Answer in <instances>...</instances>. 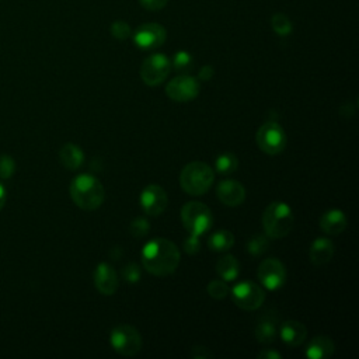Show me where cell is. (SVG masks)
Instances as JSON below:
<instances>
[{
    "instance_id": "cell-9",
    "label": "cell",
    "mask_w": 359,
    "mask_h": 359,
    "mask_svg": "<svg viewBox=\"0 0 359 359\" xmlns=\"http://www.w3.org/2000/svg\"><path fill=\"white\" fill-rule=\"evenodd\" d=\"M171 63L163 53H153L147 56L140 66V77L147 86H157L165 80L170 73Z\"/></svg>"
},
{
    "instance_id": "cell-31",
    "label": "cell",
    "mask_w": 359,
    "mask_h": 359,
    "mask_svg": "<svg viewBox=\"0 0 359 359\" xmlns=\"http://www.w3.org/2000/svg\"><path fill=\"white\" fill-rule=\"evenodd\" d=\"M15 171V161L11 156L8 154H1L0 156V178L1 180H8Z\"/></svg>"
},
{
    "instance_id": "cell-22",
    "label": "cell",
    "mask_w": 359,
    "mask_h": 359,
    "mask_svg": "<svg viewBox=\"0 0 359 359\" xmlns=\"http://www.w3.org/2000/svg\"><path fill=\"white\" fill-rule=\"evenodd\" d=\"M255 338L261 344H272L276 338V327L275 320L271 317H262L255 327Z\"/></svg>"
},
{
    "instance_id": "cell-26",
    "label": "cell",
    "mask_w": 359,
    "mask_h": 359,
    "mask_svg": "<svg viewBox=\"0 0 359 359\" xmlns=\"http://www.w3.org/2000/svg\"><path fill=\"white\" fill-rule=\"evenodd\" d=\"M271 27L280 36H286L292 32V21L283 13H276L271 17Z\"/></svg>"
},
{
    "instance_id": "cell-4",
    "label": "cell",
    "mask_w": 359,
    "mask_h": 359,
    "mask_svg": "<svg viewBox=\"0 0 359 359\" xmlns=\"http://www.w3.org/2000/svg\"><path fill=\"white\" fill-rule=\"evenodd\" d=\"M264 231L269 238H282L293 227V212L289 205L280 201L269 203L262 213Z\"/></svg>"
},
{
    "instance_id": "cell-17",
    "label": "cell",
    "mask_w": 359,
    "mask_h": 359,
    "mask_svg": "<svg viewBox=\"0 0 359 359\" xmlns=\"http://www.w3.org/2000/svg\"><path fill=\"white\" fill-rule=\"evenodd\" d=\"M346 217L339 209H331L325 212L320 219V227L328 236L341 234L346 229Z\"/></svg>"
},
{
    "instance_id": "cell-14",
    "label": "cell",
    "mask_w": 359,
    "mask_h": 359,
    "mask_svg": "<svg viewBox=\"0 0 359 359\" xmlns=\"http://www.w3.org/2000/svg\"><path fill=\"white\" fill-rule=\"evenodd\" d=\"M94 285L101 294H114L119 285V279L115 269L107 262L98 264L94 271Z\"/></svg>"
},
{
    "instance_id": "cell-7",
    "label": "cell",
    "mask_w": 359,
    "mask_h": 359,
    "mask_svg": "<svg viewBox=\"0 0 359 359\" xmlns=\"http://www.w3.org/2000/svg\"><path fill=\"white\" fill-rule=\"evenodd\" d=\"M257 146L269 156L282 153L286 147V133L283 128L276 122H265L255 135Z\"/></svg>"
},
{
    "instance_id": "cell-23",
    "label": "cell",
    "mask_w": 359,
    "mask_h": 359,
    "mask_svg": "<svg viewBox=\"0 0 359 359\" xmlns=\"http://www.w3.org/2000/svg\"><path fill=\"white\" fill-rule=\"evenodd\" d=\"M233 244H234V236L229 230H217L208 240V247L217 252L230 250Z\"/></svg>"
},
{
    "instance_id": "cell-19",
    "label": "cell",
    "mask_w": 359,
    "mask_h": 359,
    "mask_svg": "<svg viewBox=\"0 0 359 359\" xmlns=\"http://www.w3.org/2000/svg\"><path fill=\"white\" fill-rule=\"evenodd\" d=\"M334 255V245L328 238H316L310 247V261L316 266L325 265Z\"/></svg>"
},
{
    "instance_id": "cell-21",
    "label": "cell",
    "mask_w": 359,
    "mask_h": 359,
    "mask_svg": "<svg viewBox=\"0 0 359 359\" xmlns=\"http://www.w3.org/2000/svg\"><path fill=\"white\" fill-rule=\"evenodd\" d=\"M216 272L223 280H234L240 272V264L233 255H223L216 262Z\"/></svg>"
},
{
    "instance_id": "cell-18",
    "label": "cell",
    "mask_w": 359,
    "mask_h": 359,
    "mask_svg": "<svg viewBox=\"0 0 359 359\" xmlns=\"http://www.w3.org/2000/svg\"><path fill=\"white\" fill-rule=\"evenodd\" d=\"M335 351V345L327 335L314 337L306 348V356L310 359H328Z\"/></svg>"
},
{
    "instance_id": "cell-37",
    "label": "cell",
    "mask_w": 359,
    "mask_h": 359,
    "mask_svg": "<svg viewBox=\"0 0 359 359\" xmlns=\"http://www.w3.org/2000/svg\"><path fill=\"white\" fill-rule=\"evenodd\" d=\"M259 359H280L282 358V355L279 353V352H276V351H272V349H264V351H261L258 355H257Z\"/></svg>"
},
{
    "instance_id": "cell-10",
    "label": "cell",
    "mask_w": 359,
    "mask_h": 359,
    "mask_svg": "<svg viewBox=\"0 0 359 359\" xmlns=\"http://www.w3.org/2000/svg\"><path fill=\"white\" fill-rule=\"evenodd\" d=\"M165 94L175 102H188L199 94V83L192 76L181 74L168 81Z\"/></svg>"
},
{
    "instance_id": "cell-8",
    "label": "cell",
    "mask_w": 359,
    "mask_h": 359,
    "mask_svg": "<svg viewBox=\"0 0 359 359\" xmlns=\"http://www.w3.org/2000/svg\"><path fill=\"white\" fill-rule=\"evenodd\" d=\"M231 297L237 307L252 311L257 310L265 300V290L251 280L238 282L231 289Z\"/></svg>"
},
{
    "instance_id": "cell-38",
    "label": "cell",
    "mask_w": 359,
    "mask_h": 359,
    "mask_svg": "<svg viewBox=\"0 0 359 359\" xmlns=\"http://www.w3.org/2000/svg\"><path fill=\"white\" fill-rule=\"evenodd\" d=\"M6 198H7L6 189H4V187L0 184V210L3 209V206H4V203H6Z\"/></svg>"
},
{
    "instance_id": "cell-1",
    "label": "cell",
    "mask_w": 359,
    "mask_h": 359,
    "mask_svg": "<svg viewBox=\"0 0 359 359\" xmlns=\"http://www.w3.org/2000/svg\"><path fill=\"white\" fill-rule=\"evenodd\" d=\"M178 247L163 237L153 238L142 250V262L147 272L156 276H167L175 272L180 264Z\"/></svg>"
},
{
    "instance_id": "cell-16",
    "label": "cell",
    "mask_w": 359,
    "mask_h": 359,
    "mask_svg": "<svg viewBox=\"0 0 359 359\" xmlns=\"http://www.w3.org/2000/svg\"><path fill=\"white\" fill-rule=\"evenodd\" d=\"M279 334L282 341L292 348H296L299 345L303 344V341L307 337V328L303 323L296 321V320H287L283 321L280 328H279Z\"/></svg>"
},
{
    "instance_id": "cell-27",
    "label": "cell",
    "mask_w": 359,
    "mask_h": 359,
    "mask_svg": "<svg viewBox=\"0 0 359 359\" xmlns=\"http://www.w3.org/2000/svg\"><path fill=\"white\" fill-rule=\"evenodd\" d=\"M206 290H208V294H209L210 297H213V299H216V300H222V299H224V297L229 294V290H230V289H229L226 280H223V279H215V280H210V282H209Z\"/></svg>"
},
{
    "instance_id": "cell-25",
    "label": "cell",
    "mask_w": 359,
    "mask_h": 359,
    "mask_svg": "<svg viewBox=\"0 0 359 359\" xmlns=\"http://www.w3.org/2000/svg\"><path fill=\"white\" fill-rule=\"evenodd\" d=\"M269 237L266 234H254L248 238L245 250L251 254V255H261L266 251L268 244H269Z\"/></svg>"
},
{
    "instance_id": "cell-12",
    "label": "cell",
    "mask_w": 359,
    "mask_h": 359,
    "mask_svg": "<svg viewBox=\"0 0 359 359\" xmlns=\"http://www.w3.org/2000/svg\"><path fill=\"white\" fill-rule=\"evenodd\" d=\"M167 38V32L163 25L157 22H147L140 27L133 34V42L140 49H156L160 48Z\"/></svg>"
},
{
    "instance_id": "cell-29",
    "label": "cell",
    "mask_w": 359,
    "mask_h": 359,
    "mask_svg": "<svg viewBox=\"0 0 359 359\" xmlns=\"http://www.w3.org/2000/svg\"><path fill=\"white\" fill-rule=\"evenodd\" d=\"M111 34L118 41H125V39H128L130 36L132 29H130L128 22H125L122 20H118V21L111 24Z\"/></svg>"
},
{
    "instance_id": "cell-36",
    "label": "cell",
    "mask_w": 359,
    "mask_h": 359,
    "mask_svg": "<svg viewBox=\"0 0 359 359\" xmlns=\"http://www.w3.org/2000/svg\"><path fill=\"white\" fill-rule=\"evenodd\" d=\"M213 74H215L213 67L209 66V65H206V66H203V67L199 70L198 79H199V80H203V81H208V80H210V79L213 77Z\"/></svg>"
},
{
    "instance_id": "cell-35",
    "label": "cell",
    "mask_w": 359,
    "mask_h": 359,
    "mask_svg": "<svg viewBox=\"0 0 359 359\" xmlns=\"http://www.w3.org/2000/svg\"><path fill=\"white\" fill-rule=\"evenodd\" d=\"M191 356L195 358V359H206V358L212 356V353L205 346H194V349L191 352Z\"/></svg>"
},
{
    "instance_id": "cell-33",
    "label": "cell",
    "mask_w": 359,
    "mask_h": 359,
    "mask_svg": "<svg viewBox=\"0 0 359 359\" xmlns=\"http://www.w3.org/2000/svg\"><path fill=\"white\" fill-rule=\"evenodd\" d=\"M140 6L149 11H158L165 7L168 0H139Z\"/></svg>"
},
{
    "instance_id": "cell-24",
    "label": "cell",
    "mask_w": 359,
    "mask_h": 359,
    "mask_svg": "<svg viewBox=\"0 0 359 359\" xmlns=\"http://www.w3.org/2000/svg\"><path fill=\"white\" fill-rule=\"evenodd\" d=\"M238 167V160L231 153H222L215 160V168L220 174H230Z\"/></svg>"
},
{
    "instance_id": "cell-28",
    "label": "cell",
    "mask_w": 359,
    "mask_h": 359,
    "mask_svg": "<svg viewBox=\"0 0 359 359\" xmlns=\"http://www.w3.org/2000/svg\"><path fill=\"white\" fill-rule=\"evenodd\" d=\"M192 65H194L192 56H191L188 52L180 50V52H177V53L174 55L172 66H174V69H175L177 72H180V73H187V72H189V70L192 69Z\"/></svg>"
},
{
    "instance_id": "cell-32",
    "label": "cell",
    "mask_w": 359,
    "mask_h": 359,
    "mask_svg": "<svg viewBox=\"0 0 359 359\" xmlns=\"http://www.w3.org/2000/svg\"><path fill=\"white\" fill-rule=\"evenodd\" d=\"M122 276H123L125 280L129 282V283H136V282H139V279H140V268H139V265L135 264V262L128 264V265L122 269Z\"/></svg>"
},
{
    "instance_id": "cell-34",
    "label": "cell",
    "mask_w": 359,
    "mask_h": 359,
    "mask_svg": "<svg viewBox=\"0 0 359 359\" xmlns=\"http://www.w3.org/2000/svg\"><path fill=\"white\" fill-rule=\"evenodd\" d=\"M184 250L188 252V254H195L198 252L199 250V237H195V236H188V238L185 240L184 243Z\"/></svg>"
},
{
    "instance_id": "cell-6",
    "label": "cell",
    "mask_w": 359,
    "mask_h": 359,
    "mask_svg": "<svg viewBox=\"0 0 359 359\" xmlns=\"http://www.w3.org/2000/svg\"><path fill=\"white\" fill-rule=\"evenodd\" d=\"M111 346L122 356H135L142 349V337L139 331L129 324H119L112 328L109 335Z\"/></svg>"
},
{
    "instance_id": "cell-30",
    "label": "cell",
    "mask_w": 359,
    "mask_h": 359,
    "mask_svg": "<svg viewBox=\"0 0 359 359\" xmlns=\"http://www.w3.org/2000/svg\"><path fill=\"white\" fill-rule=\"evenodd\" d=\"M149 229H150V224L146 219L143 217H136L135 220L130 222V226H129V231L133 237L136 238H140V237H144L147 233H149Z\"/></svg>"
},
{
    "instance_id": "cell-2",
    "label": "cell",
    "mask_w": 359,
    "mask_h": 359,
    "mask_svg": "<svg viewBox=\"0 0 359 359\" xmlns=\"http://www.w3.org/2000/svg\"><path fill=\"white\" fill-rule=\"evenodd\" d=\"M70 196L83 210L98 209L105 198L102 184L90 174H80L70 182Z\"/></svg>"
},
{
    "instance_id": "cell-5",
    "label": "cell",
    "mask_w": 359,
    "mask_h": 359,
    "mask_svg": "<svg viewBox=\"0 0 359 359\" xmlns=\"http://www.w3.org/2000/svg\"><path fill=\"white\" fill-rule=\"evenodd\" d=\"M181 220L191 236L199 237L212 227L213 216L210 209L205 203L192 201L182 206Z\"/></svg>"
},
{
    "instance_id": "cell-13",
    "label": "cell",
    "mask_w": 359,
    "mask_h": 359,
    "mask_svg": "<svg viewBox=\"0 0 359 359\" xmlns=\"http://www.w3.org/2000/svg\"><path fill=\"white\" fill-rule=\"evenodd\" d=\"M140 205L147 215L158 216L165 210L168 205V196L160 185L151 184L142 191Z\"/></svg>"
},
{
    "instance_id": "cell-15",
    "label": "cell",
    "mask_w": 359,
    "mask_h": 359,
    "mask_svg": "<svg viewBox=\"0 0 359 359\" xmlns=\"http://www.w3.org/2000/svg\"><path fill=\"white\" fill-rule=\"evenodd\" d=\"M217 198L227 206H238L245 199L244 187L236 180H223L216 188Z\"/></svg>"
},
{
    "instance_id": "cell-3",
    "label": "cell",
    "mask_w": 359,
    "mask_h": 359,
    "mask_svg": "<svg viewBox=\"0 0 359 359\" xmlns=\"http://www.w3.org/2000/svg\"><path fill=\"white\" fill-rule=\"evenodd\" d=\"M215 180V172L210 165L202 161L188 163L180 174V185L188 194L194 196L203 195L209 191Z\"/></svg>"
},
{
    "instance_id": "cell-20",
    "label": "cell",
    "mask_w": 359,
    "mask_h": 359,
    "mask_svg": "<svg viewBox=\"0 0 359 359\" xmlns=\"http://www.w3.org/2000/svg\"><path fill=\"white\" fill-rule=\"evenodd\" d=\"M59 158H60V163L63 164V167L74 171L81 167V164L84 161V154H83V150L77 144L65 143L59 150Z\"/></svg>"
},
{
    "instance_id": "cell-11",
    "label": "cell",
    "mask_w": 359,
    "mask_h": 359,
    "mask_svg": "<svg viewBox=\"0 0 359 359\" xmlns=\"http://www.w3.org/2000/svg\"><path fill=\"white\" fill-rule=\"evenodd\" d=\"M257 276L264 287L268 290H276L282 287L286 280V269L279 259L266 258L259 264Z\"/></svg>"
}]
</instances>
